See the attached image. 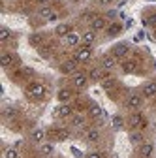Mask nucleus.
<instances>
[{
  "instance_id": "1",
  "label": "nucleus",
  "mask_w": 156,
  "mask_h": 158,
  "mask_svg": "<svg viewBox=\"0 0 156 158\" xmlns=\"http://www.w3.org/2000/svg\"><path fill=\"white\" fill-rule=\"evenodd\" d=\"M45 85L43 83H30L27 87V96L32 98V100H42V98L45 96Z\"/></svg>"
},
{
  "instance_id": "2",
  "label": "nucleus",
  "mask_w": 156,
  "mask_h": 158,
  "mask_svg": "<svg viewBox=\"0 0 156 158\" xmlns=\"http://www.w3.org/2000/svg\"><path fill=\"white\" fill-rule=\"evenodd\" d=\"M87 83H88V75H87V73H83V72H75V73L72 75V85H73L75 89H85Z\"/></svg>"
},
{
  "instance_id": "3",
  "label": "nucleus",
  "mask_w": 156,
  "mask_h": 158,
  "mask_svg": "<svg viewBox=\"0 0 156 158\" xmlns=\"http://www.w3.org/2000/svg\"><path fill=\"white\" fill-rule=\"evenodd\" d=\"M73 58H75L77 62H88L90 58H92V49H90V47H85V45H83V47H79V49L75 51Z\"/></svg>"
},
{
  "instance_id": "4",
  "label": "nucleus",
  "mask_w": 156,
  "mask_h": 158,
  "mask_svg": "<svg viewBox=\"0 0 156 158\" xmlns=\"http://www.w3.org/2000/svg\"><path fill=\"white\" fill-rule=\"evenodd\" d=\"M128 53H130V45H128L126 42H121V44H117V45L111 49V55H113L115 58H124Z\"/></svg>"
},
{
  "instance_id": "5",
  "label": "nucleus",
  "mask_w": 156,
  "mask_h": 158,
  "mask_svg": "<svg viewBox=\"0 0 156 158\" xmlns=\"http://www.w3.org/2000/svg\"><path fill=\"white\" fill-rule=\"evenodd\" d=\"M62 40H64V45H68V47H79V44H83V38L73 30L68 36H64Z\"/></svg>"
},
{
  "instance_id": "6",
  "label": "nucleus",
  "mask_w": 156,
  "mask_h": 158,
  "mask_svg": "<svg viewBox=\"0 0 156 158\" xmlns=\"http://www.w3.org/2000/svg\"><path fill=\"white\" fill-rule=\"evenodd\" d=\"M77 64H79V62H77L75 58H68V60H64L60 64V72L66 73V75H73L77 72Z\"/></svg>"
},
{
  "instance_id": "7",
  "label": "nucleus",
  "mask_w": 156,
  "mask_h": 158,
  "mask_svg": "<svg viewBox=\"0 0 156 158\" xmlns=\"http://www.w3.org/2000/svg\"><path fill=\"white\" fill-rule=\"evenodd\" d=\"M126 106L130 107V109H139L141 106H143V94L139 96V94H130L128 98H126Z\"/></svg>"
},
{
  "instance_id": "8",
  "label": "nucleus",
  "mask_w": 156,
  "mask_h": 158,
  "mask_svg": "<svg viewBox=\"0 0 156 158\" xmlns=\"http://www.w3.org/2000/svg\"><path fill=\"white\" fill-rule=\"evenodd\" d=\"M104 28H107V19H105V17H100V15H96L92 21H90V30L98 32V30H104Z\"/></svg>"
},
{
  "instance_id": "9",
  "label": "nucleus",
  "mask_w": 156,
  "mask_h": 158,
  "mask_svg": "<svg viewBox=\"0 0 156 158\" xmlns=\"http://www.w3.org/2000/svg\"><path fill=\"white\" fill-rule=\"evenodd\" d=\"M130 126L133 128V130H138V128H141L143 124H145V118H143V115L141 113H133L132 117H130Z\"/></svg>"
},
{
  "instance_id": "10",
  "label": "nucleus",
  "mask_w": 156,
  "mask_h": 158,
  "mask_svg": "<svg viewBox=\"0 0 156 158\" xmlns=\"http://www.w3.org/2000/svg\"><path fill=\"white\" fill-rule=\"evenodd\" d=\"M88 79H92V81H104L105 79V70L104 68H92L88 72Z\"/></svg>"
},
{
  "instance_id": "11",
  "label": "nucleus",
  "mask_w": 156,
  "mask_h": 158,
  "mask_svg": "<svg viewBox=\"0 0 156 158\" xmlns=\"http://www.w3.org/2000/svg\"><path fill=\"white\" fill-rule=\"evenodd\" d=\"M85 139L88 143H96V141L100 139V130L98 128H88V130H85Z\"/></svg>"
},
{
  "instance_id": "12",
  "label": "nucleus",
  "mask_w": 156,
  "mask_h": 158,
  "mask_svg": "<svg viewBox=\"0 0 156 158\" xmlns=\"http://www.w3.org/2000/svg\"><path fill=\"white\" fill-rule=\"evenodd\" d=\"M117 66V58L113 56V55H105L104 58H102V68L105 70V72H109V70H113Z\"/></svg>"
},
{
  "instance_id": "13",
  "label": "nucleus",
  "mask_w": 156,
  "mask_h": 158,
  "mask_svg": "<svg viewBox=\"0 0 156 158\" xmlns=\"http://www.w3.org/2000/svg\"><path fill=\"white\" fill-rule=\"evenodd\" d=\"M141 94H143V98H152V96H156V83H154V81L145 83Z\"/></svg>"
},
{
  "instance_id": "14",
  "label": "nucleus",
  "mask_w": 156,
  "mask_h": 158,
  "mask_svg": "<svg viewBox=\"0 0 156 158\" xmlns=\"http://www.w3.org/2000/svg\"><path fill=\"white\" fill-rule=\"evenodd\" d=\"M72 96H73V92L70 89H60L58 94H56V98H58V102H60V104H68L72 100Z\"/></svg>"
},
{
  "instance_id": "15",
  "label": "nucleus",
  "mask_w": 156,
  "mask_h": 158,
  "mask_svg": "<svg viewBox=\"0 0 156 158\" xmlns=\"http://www.w3.org/2000/svg\"><path fill=\"white\" fill-rule=\"evenodd\" d=\"M38 13H40V17L47 19V21H55V19H56V13H55V11L49 8V6H42Z\"/></svg>"
},
{
  "instance_id": "16",
  "label": "nucleus",
  "mask_w": 156,
  "mask_h": 158,
  "mask_svg": "<svg viewBox=\"0 0 156 158\" xmlns=\"http://www.w3.org/2000/svg\"><path fill=\"white\" fill-rule=\"evenodd\" d=\"M88 115H90L92 118H100V117H104L105 113H104V109H102L98 104H94V102H92V104L88 106Z\"/></svg>"
},
{
  "instance_id": "17",
  "label": "nucleus",
  "mask_w": 156,
  "mask_h": 158,
  "mask_svg": "<svg viewBox=\"0 0 156 158\" xmlns=\"http://www.w3.org/2000/svg\"><path fill=\"white\" fill-rule=\"evenodd\" d=\"M13 62H15V55L13 53H2L0 55V64H2L4 68H10Z\"/></svg>"
},
{
  "instance_id": "18",
  "label": "nucleus",
  "mask_w": 156,
  "mask_h": 158,
  "mask_svg": "<svg viewBox=\"0 0 156 158\" xmlns=\"http://www.w3.org/2000/svg\"><path fill=\"white\" fill-rule=\"evenodd\" d=\"M81 38H83V45H85V47H90V45L96 42V32H94V30H87Z\"/></svg>"
},
{
  "instance_id": "19",
  "label": "nucleus",
  "mask_w": 156,
  "mask_h": 158,
  "mask_svg": "<svg viewBox=\"0 0 156 158\" xmlns=\"http://www.w3.org/2000/svg\"><path fill=\"white\" fill-rule=\"evenodd\" d=\"M72 32V25H68V23H60V25H56V28H55V34L56 36H68Z\"/></svg>"
},
{
  "instance_id": "20",
  "label": "nucleus",
  "mask_w": 156,
  "mask_h": 158,
  "mask_svg": "<svg viewBox=\"0 0 156 158\" xmlns=\"http://www.w3.org/2000/svg\"><path fill=\"white\" fill-rule=\"evenodd\" d=\"M72 113H73V109H72V106H68V104H60V106H58V109H56V115L62 117V118L72 117Z\"/></svg>"
},
{
  "instance_id": "21",
  "label": "nucleus",
  "mask_w": 156,
  "mask_h": 158,
  "mask_svg": "<svg viewBox=\"0 0 156 158\" xmlns=\"http://www.w3.org/2000/svg\"><path fill=\"white\" fill-rule=\"evenodd\" d=\"M152 152H154V145H152V143H143V145H139V154H141L143 158H150Z\"/></svg>"
},
{
  "instance_id": "22",
  "label": "nucleus",
  "mask_w": 156,
  "mask_h": 158,
  "mask_svg": "<svg viewBox=\"0 0 156 158\" xmlns=\"http://www.w3.org/2000/svg\"><path fill=\"white\" fill-rule=\"evenodd\" d=\"M30 139H32L34 143H42V141L45 139V130H42V128H36V130H32V134H30Z\"/></svg>"
},
{
  "instance_id": "23",
  "label": "nucleus",
  "mask_w": 156,
  "mask_h": 158,
  "mask_svg": "<svg viewBox=\"0 0 156 158\" xmlns=\"http://www.w3.org/2000/svg\"><path fill=\"white\" fill-rule=\"evenodd\" d=\"M130 143L132 145H143V134L139 132V130H133V132H130Z\"/></svg>"
},
{
  "instance_id": "24",
  "label": "nucleus",
  "mask_w": 156,
  "mask_h": 158,
  "mask_svg": "<svg viewBox=\"0 0 156 158\" xmlns=\"http://www.w3.org/2000/svg\"><path fill=\"white\" fill-rule=\"evenodd\" d=\"M85 124H87V121H85V117H83V115H75V117L72 118V126H73L75 130H83Z\"/></svg>"
},
{
  "instance_id": "25",
  "label": "nucleus",
  "mask_w": 156,
  "mask_h": 158,
  "mask_svg": "<svg viewBox=\"0 0 156 158\" xmlns=\"http://www.w3.org/2000/svg\"><path fill=\"white\" fill-rule=\"evenodd\" d=\"M121 70H122L124 73H133L135 70H138V64H135L133 60H124V62L121 64Z\"/></svg>"
},
{
  "instance_id": "26",
  "label": "nucleus",
  "mask_w": 156,
  "mask_h": 158,
  "mask_svg": "<svg viewBox=\"0 0 156 158\" xmlns=\"http://www.w3.org/2000/svg\"><path fill=\"white\" fill-rule=\"evenodd\" d=\"M111 124H113V128H115V130H121V128L124 126V118H122L121 115H113Z\"/></svg>"
},
{
  "instance_id": "27",
  "label": "nucleus",
  "mask_w": 156,
  "mask_h": 158,
  "mask_svg": "<svg viewBox=\"0 0 156 158\" xmlns=\"http://www.w3.org/2000/svg\"><path fill=\"white\" fill-rule=\"evenodd\" d=\"M102 87H104L105 90H113V89L117 87V79H113V77H105L104 81H102Z\"/></svg>"
},
{
  "instance_id": "28",
  "label": "nucleus",
  "mask_w": 156,
  "mask_h": 158,
  "mask_svg": "<svg viewBox=\"0 0 156 158\" xmlns=\"http://www.w3.org/2000/svg\"><path fill=\"white\" fill-rule=\"evenodd\" d=\"M53 134H55L56 139H60V141H64V139H68V137H70L68 130H64V128H56V130H53Z\"/></svg>"
},
{
  "instance_id": "29",
  "label": "nucleus",
  "mask_w": 156,
  "mask_h": 158,
  "mask_svg": "<svg viewBox=\"0 0 156 158\" xmlns=\"http://www.w3.org/2000/svg\"><path fill=\"white\" fill-rule=\"evenodd\" d=\"M122 30V25H119V23H111L109 27H107V36H117Z\"/></svg>"
},
{
  "instance_id": "30",
  "label": "nucleus",
  "mask_w": 156,
  "mask_h": 158,
  "mask_svg": "<svg viewBox=\"0 0 156 158\" xmlns=\"http://www.w3.org/2000/svg\"><path fill=\"white\" fill-rule=\"evenodd\" d=\"M42 42H43V36H42V34H32V36L28 38V44H30V45H34V47L42 45Z\"/></svg>"
},
{
  "instance_id": "31",
  "label": "nucleus",
  "mask_w": 156,
  "mask_h": 158,
  "mask_svg": "<svg viewBox=\"0 0 156 158\" xmlns=\"http://www.w3.org/2000/svg\"><path fill=\"white\" fill-rule=\"evenodd\" d=\"M4 118H15L17 117V109L15 107H11V106H8V107H4Z\"/></svg>"
},
{
  "instance_id": "32",
  "label": "nucleus",
  "mask_w": 156,
  "mask_h": 158,
  "mask_svg": "<svg viewBox=\"0 0 156 158\" xmlns=\"http://www.w3.org/2000/svg\"><path fill=\"white\" fill-rule=\"evenodd\" d=\"M11 38V32H10V28L8 27H2V28H0V42H8V40Z\"/></svg>"
},
{
  "instance_id": "33",
  "label": "nucleus",
  "mask_w": 156,
  "mask_h": 158,
  "mask_svg": "<svg viewBox=\"0 0 156 158\" xmlns=\"http://www.w3.org/2000/svg\"><path fill=\"white\" fill-rule=\"evenodd\" d=\"M4 158H19L17 149H6L4 151Z\"/></svg>"
},
{
  "instance_id": "34",
  "label": "nucleus",
  "mask_w": 156,
  "mask_h": 158,
  "mask_svg": "<svg viewBox=\"0 0 156 158\" xmlns=\"http://www.w3.org/2000/svg\"><path fill=\"white\" fill-rule=\"evenodd\" d=\"M40 151H42V154H51V152L55 151V147H53L51 143H45V145L40 147Z\"/></svg>"
},
{
  "instance_id": "35",
  "label": "nucleus",
  "mask_w": 156,
  "mask_h": 158,
  "mask_svg": "<svg viewBox=\"0 0 156 158\" xmlns=\"http://www.w3.org/2000/svg\"><path fill=\"white\" fill-rule=\"evenodd\" d=\"M147 25H150V27H156V13H154V15H150V17L147 19Z\"/></svg>"
},
{
  "instance_id": "36",
  "label": "nucleus",
  "mask_w": 156,
  "mask_h": 158,
  "mask_svg": "<svg viewBox=\"0 0 156 158\" xmlns=\"http://www.w3.org/2000/svg\"><path fill=\"white\" fill-rule=\"evenodd\" d=\"M85 158H102V154H98V152H90V154H87Z\"/></svg>"
},
{
  "instance_id": "37",
  "label": "nucleus",
  "mask_w": 156,
  "mask_h": 158,
  "mask_svg": "<svg viewBox=\"0 0 156 158\" xmlns=\"http://www.w3.org/2000/svg\"><path fill=\"white\" fill-rule=\"evenodd\" d=\"M115 15H117V11H115V10L107 11V19H115Z\"/></svg>"
},
{
  "instance_id": "38",
  "label": "nucleus",
  "mask_w": 156,
  "mask_h": 158,
  "mask_svg": "<svg viewBox=\"0 0 156 158\" xmlns=\"http://www.w3.org/2000/svg\"><path fill=\"white\" fill-rule=\"evenodd\" d=\"M36 2H38V4H42V6H47L51 0H36Z\"/></svg>"
},
{
  "instance_id": "39",
  "label": "nucleus",
  "mask_w": 156,
  "mask_h": 158,
  "mask_svg": "<svg viewBox=\"0 0 156 158\" xmlns=\"http://www.w3.org/2000/svg\"><path fill=\"white\" fill-rule=\"evenodd\" d=\"M72 152H73V154H75V156H81V152H79V151H77V149H75V147H72Z\"/></svg>"
},
{
  "instance_id": "40",
  "label": "nucleus",
  "mask_w": 156,
  "mask_h": 158,
  "mask_svg": "<svg viewBox=\"0 0 156 158\" xmlns=\"http://www.w3.org/2000/svg\"><path fill=\"white\" fill-rule=\"evenodd\" d=\"M100 4H102V6H105V4H111V0H100Z\"/></svg>"
}]
</instances>
